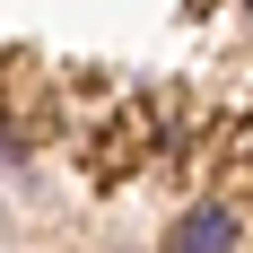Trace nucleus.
<instances>
[{
    "label": "nucleus",
    "instance_id": "obj_1",
    "mask_svg": "<svg viewBox=\"0 0 253 253\" xmlns=\"http://www.w3.org/2000/svg\"><path fill=\"white\" fill-rule=\"evenodd\" d=\"M157 253H253V210L245 201H192L175 227H166Z\"/></svg>",
    "mask_w": 253,
    "mask_h": 253
}]
</instances>
